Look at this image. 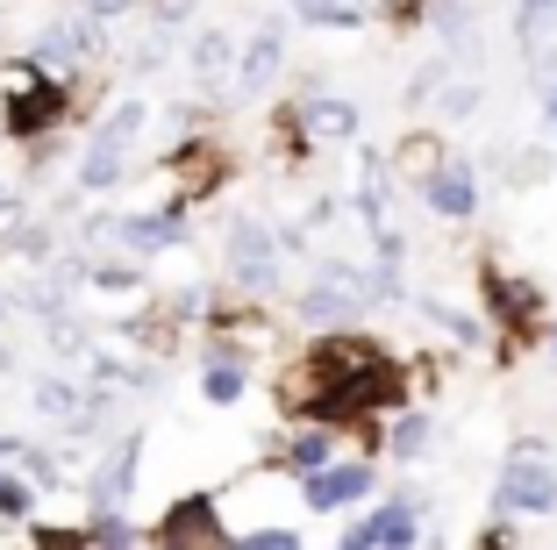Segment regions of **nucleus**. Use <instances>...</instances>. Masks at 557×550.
Here are the masks:
<instances>
[{
  "label": "nucleus",
  "instance_id": "nucleus-1",
  "mask_svg": "<svg viewBox=\"0 0 557 550\" xmlns=\"http://www.w3.org/2000/svg\"><path fill=\"white\" fill-rule=\"evenodd\" d=\"M493 508L515 522H543L557 515V457L543 437H515L508 465H500V479H493Z\"/></svg>",
  "mask_w": 557,
  "mask_h": 550
},
{
  "label": "nucleus",
  "instance_id": "nucleus-2",
  "mask_svg": "<svg viewBox=\"0 0 557 550\" xmlns=\"http://www.w3.org/2000/svg\"><path fill=\"white\" fill-rule=\"evenodd\" d=\"M144 122H150L144 100H122V108L94 130V150H86V164H79V186H115L122 179V150L144 136Z\"/></svg>",
  "mask_w": 557,
  "mask_h": 550
},
{
  "label": "nucleus",
  "instance_id": "nucleus-3",
  "mask_svg": "<svg viewBox=\"0 0 557 550\" xmlns=\"http://www.w3.org/2000/svg\"><path fill=\"white\" fill-rule=\"evenodd\" d=\"M422 508H429L422 493H394L386 508H372L364 522H350L344 543L350 550H400V543H414V536H422Z\"/></svg>",
  "mask_w": 557,
  "mask_h": 550
},
{
  "label": "nucleus",
  "instance_id": "nucleus-4",
  "mask_svg": "<svg viewBox=\"0 0 557 550\" xmlns=\"http://www.w3.org/2000/svg\"><path fill=\"white\" fill-rule=\"evenodd\" d=\"M230 272H236V286H272L278 279V236L264 222H236L230 229Z\"/></svg>",
  "mask_w": 557,
  "mask_h": 550
},
{
  "label": "nucleus",
  "instance_id": "nucleus-5",
  "mask_svg": "<svg viewBox=\"0 0 557 550\" xmlns=\"http://www.w3.org/2000/svg\"><path fill=\"white\" fill-rule=\"evenodd\" d=\"M422 200L443 215V222H472V215H479V179H472V164H465V158H443L436 172L422 179Z\"/></svg>",
  "mask_w": 557,
  "mask_h": 550
},
{
  "label": "nucleus",
  "instance_id": "nucleus-6",
  "mask_svg": "<svg viewBox=\"0 0 557 550\" xmlns=\"http://www.w3.org/2000/svg\"><path fill=\"white\" fill-rule=\"evenodd\" d=\"M186 236V215H115V243L129 258H150V250H172Z\"/></svg>",
  "mask_w": 557,
  "mask_h": 550
},
{
  "label": "nucleus",
  "instance_id": "nucleus-7",
  "mask_svg": "<svg viewBox=\"0 0 557 550\" xmlns=\"http://www.w3.org/2000/svg\"><path fill=\"white\" fill-rule=\"evenodd\" d=\"M486 308L500 315L508 329H529V322L543 315V293L529 286L522 272H486Z\"/></svg>",
  "mask_w": 557,
  "mask_h": 550
},
{
  "label": "nucleus",
  "instance_id": "nucleus-8",
  "mask_svg": "<svg viewBox=\"0 0 557 550\" xmlns=\"http://www.w3.org/2000/svg\"><path fill=\"white\" fill-rule=\"evenodd\" d=\"M372 493V465H322V472H308V508H350V501H364Z\"/></svg>",
  "mask_w": 557,
  "mask_h": 550
},
{
  "label": "nucleus",
  "instance_id": "nucleus-9",
  "mask_svg": "<svg viewBox=\"0 0 557 550\" xmlns=\"http://www.w3.org/2000/svg\"><path fill=\"white\" fill-rule=\"evenodd\" d=\"M278 65H286V36H278V22L272 29H258L250 36V50H244V65H236V94H264V86L278 80Z\"/></svg>",
  "mask_w": 557,
  "mask_h": 550
},
{
  "label": "nucleus",
  "instance_id": "nucleus-10",
  "mask_svg": "<svg viewBox=\"0 0 557 550\" xmlns=\"http://www.w3.org/2000/svg\"><path fill=\"white\" fill-rule=\"evenodd\" d=\"M300 136L308 144H350L358 136V108L350 100H308L300 108Z\"/></svg>",
  "mask_w": 557,
  "mask_h": 550
},
{
  "label": "nucleus",
  "instance_id": "nucleus-11",
  "mask_svg": "<svg viewBox=\"0 0 557 550\" xmlns=\"http://www.w3.org/2000/svg\"><path fill=\"white\" fill-rule=\"evenodd\" d=\"M136 465H144V443H115L108 451V465H100V479H94V508H122V493L136 486Z\"/></svg>",
  "mask_w": 557,
  "mask_h": 550
},
{
  "label": "nucleus",
  "instance_id": "nucleus-12",
  "mask_svg": "<svg viewBox=\"0 0 557 550\" xmlns=\"http://www.w3.org/2000/svg\"><path fill=\"white\" fill-rule=\"evenodd\" d=\"M36 50H44L50 65H72V58H94V50H100V36H94V22H50Z\"/></svg>",
  "mask_w": 557,
  "mask_h": 550
},
{
  "label": "nucleus",
  "instance_id": "nucleus-13",
  "mask_svg": "<svg viewBox=\"0 0 557 550\" xmlns=\"http://www.w3.org/2000/svg\"><path fill=\"white\" fill-rule=\"evenodd\" d=\"M550 29H557V0H515V44L522 50L550 44Z\"/></svg>",
  "mask_w": 557,
  "mask_h": 550
},
{
  "label": "nucleus",
  "instance_id": "nucleus-14",
  "mask_svg": "<svg viewBox=\"0 0 557 550\" xmlns=\"http://www.w3.org/2000/svg\"><path fill=\"white\" fill-rule=\"evenodd\" d=\"M429 437H436V421H429L422 407H408V415H394V437H386V451H394V457H408V465H414V457L429 451Z\"/></svg>",
  "mask_w": 557,
  "mask_h": 550
},
{
  "label": "nucleus",
  "instance_id": "nucleus-15",
  "mask_svg": "<svg viewBox=\"0 0 557 550\" xmlns=\"http://www.w3.org/2000/svg\"><path fill=\"white\" fill-rule=\"evenodd\" d=\"M194 80H230V36L222 29H208V36H194Z\"/></svg>",
  "mask_w": 557,
  "mask_h": 550
},
{
  "label": "nucleus",
  "instance_id": "nucleus-16",
  "mask_svg": "<svg viewBox=\"0 0 557 550\" xmlns=\"http://www.w3.org/2000/svg\"><path fill=\"white\" fill-rule=\"evenodd\" d=\"M208 401L214 407H236V401H244V365H236L230 351H214V365H208Z\"/></svg>",
  "mask_w": 557,
  "mask_h": 550
},
{
  "label": "nucleus",
  "instance_id": "nucleus-17",
  "mask_svg": "<svg viewBox=\"0 0 557 550\" xmlns=\"http://www.w3.org/2000/svg\"><path fill=\"white\" fill-rule=\"evenodd\" d=\"M294 15L300 22H329V29H358L364 8H358V0H294Z\"/></svg>",
  "mask_w": 557,
  "mask_h": 550
},
{
  "label": "nucleus",
  "instance_id": "nucleus-18",
  "mask_svg": "<svg viewBox=\"0 0 557 550\" xmlns=\"http://www.w3.org/2000/svg\"><path fill=\"white\" fill-rule=\"evenodd\" d=\"M479 100H486V94H479V80H443L436 114H443V122H472V114H479Z\"/></svg>",
  "mask_w": 557,
  "mask_h": 550
},
{
  "label": "nucleus",
  "instance_id": "nucleus-19",
  "mask_svg": "<svg viewBox=\"0 0 557 550\" xmlns=\"http://www.w3.org/2000/svg\"><path fill=\"white\" fill-rule=\"evenodd\" d=\"M86 286L108 293V301H136V293H144V272H136V265H100V272H86Z\"/></svg>",
  "mask_w": 557,
  "mask_h": 550
},
{
  "label": "nucleus",
  "instance_id": "nucleus-20",
  "mask_svg": "<svg viewBox=\"0 0 557 550\" xmlns=\"http://www.w3.org/2000/svg\"><path fill=\"white\" fill-rule=\"evenodd\" d=\"M44 122H58V94H22V100H8V130H44Z\"/></svg>",
  "mask_w": 557,
  "mask_h": 550
},
{
  "label": "nucleus",
  "instance_id": "nucleus-21",
  "mask_svg": "<svg viewBox=\"0 0 557 550\" xmlns=\"http://www.w3.org/2000/svg\"><path fill=\"white\" fill-rule=\"evenodd\" d=\"M294 472H322V465H336V437L329 429H308V437H294Z\"/></svg>",
  "mask_w": 557,
  "mask_h": 550
},
{
  "label": "nucleus",
  "instance_id": "nucleus-22",
  "mask_svg": "<svg viewBox=\"0 0 557 550\" xmlns=\"http://www.w3.org/2000/svg\"><path fill=\"white\" fill-rule=\"evenodd\" d=\"M422 315H429V322H436V329H443V337H450V343H486V329H479L472 315L443 308V301H422Z\"/></svg>",
  "mask_w": 557,
  "mask_h": 550
},
{
  "label": "nucleus",
  "instance_id": "nucleus-23",
  "mask_svg": "<svg viewBox=\"0 0 557 550\" xmlns=\"http://www.w3.org/2000/svg\"><path fill=\"white\" fill-rule=\"evenodd\" d=\"M164 536H172V543H186V536H194V543H214V536H222V529H214L208 501H194V508H186V515H172V522H164Z\"/></svg>",
  "mask_w": 557,
  "mask_h": 550
},
{
  "label": "nucleus",
  "instance_id": "nucleus-24",
  "mask_svg": "<svg viewBox=\"0 0 557 550\" xmlns=\"http://www.w3.org/2000/svg\"><path fill=\"white\" fill-rule=\"evenodd\" d=\"M436 164H443V144H436V136H408V144H400V172H436Z\"/></svg>",
  "mask_w": 557,
  "mask_h": 550
},
{
  "label": "nucleus",
  "instance_id": "nucleus-25",
  "mask_svg": "<svg viewBox=\"0 0 557 550\" xmlns=\"http://www.w3.org/2000/svg\"><path fill=\"white\" fill-rule=\"evenodd\" d=\"M550 164H557V158H550V150H543V144H536V150H515L508 179H515V186H543V179H550Z\"/></svg>",
  "mask_w": 557,
  "mask_h": 550
},
{
  "label": "nucleus",
  "instance_id": "nucleus-26",
  "mask_svg": "<svg viewBox=\"0 0 557 550\" xmlns=\"http://www.w3.org/2000/svg\"><path fill=\"white\" fill-rule=\"evenodd\" d=\"M443 80H450V65H443V58H436V65H422V72L408 80V108H422V100H436V94H443Z\"/></svg>",
  "mask_w": 557,
  "mask_h": 550
},
{
  "label": "nucleus",
  "instance_id": "nucleus-27",
  "mask_svg": "<svg viewBox=\"0 0 557 550\" xmlns=\"http://www.w3.org/2000/svg\"><path fill=\"white\" fill-rule=\"evenodd\" d=\"M529 86H536V94H543V86H557V44L529 50Z\"/></svg>",
  "mask_w": 557,
  "mask_h": 550
},
{
  "label": "nucleus",
  "instance_id": "nucleus-28",
  "mask_svg": "<svg viewBox=\"0 0 557 550\" xmlns=\"http://www.w3.org/2000/svg\"><path fill=\"white\" fill-rule=\"evenodd\" d=\"M94 536H100V543H129L136 529H129V522H122V515H100V522H94Z\"/></svg>",
  "mask_w": 557,
  "mask_h": 550
},
{
  "label": "nucleus",
  "instance_id": "nucleus-29",
  "mask_svg": "<svg viewBox=\"0 0 557 550\" xmlns=\"http://www.w3.org/2000/svg\"><path fill=\"white\" fill-rule=\"evenodd\" d=\"M0 508H8V515H29V486H15V479H0Z\"/></svg>",
  "mask_w": 557,
  "mask_h": 550
},
{
  "label": "nucleus",
  "instance_id": "nucleus-30",
  "mask_svg": "<svg viewBox=\"0 0 557 550\" xmlns=\"http://www.w3.org/2000/svg\"><path fill=\"white\" fill-rule=\"evenodd\" d=\"M250 543H258V550H294L300 536L294 529H250Z\"/></svg>",
  "mask_w": 557,
  "mask_h": 550
},
{
  "label": "nucleus",
  "instance_id": "nucleus-31",
  "mask_svg": "<svg viewBox=\"0 0 557 550\" xmlns=\"http://www.w3.org/2000/svg\"><path fill=\"white\" fill-rule=\"evenodd\" d=\"M536 100H543V130H550V136H557V86H543V94H536Z\"/></svg>",
  "mask_w": 557,
  "mask_h": 550
},
{
  "label": "nucleus",
  "instance_id": "nucleus-32",
  "mask_svg": "<svg viewBox=\"0 0 557 550\" xmlns=\"http://www.w3.org/2000/svg\"><path fill=\"white\" fill-rule=\"evenodd\" d=\"M0 372H15V351H8V343H0Z\"/></svg>",
  "mask_w": 557,
  "mask_h": 550
},
{
  "label": "nucleus",
  "instance_id": "nucleus-33",
  "mask_svg": "<svg viewBox=\"0 0 557 550\" xmlns=\"http://www.w3.org/2000/svg\"><path fill=\"white\" fill-rule=\"evenodd\" d=\"M550 357H557V337H550Z\"/></svg>",
  "mask_w": 557,
  "mask_h": 550
}]
</instances>
